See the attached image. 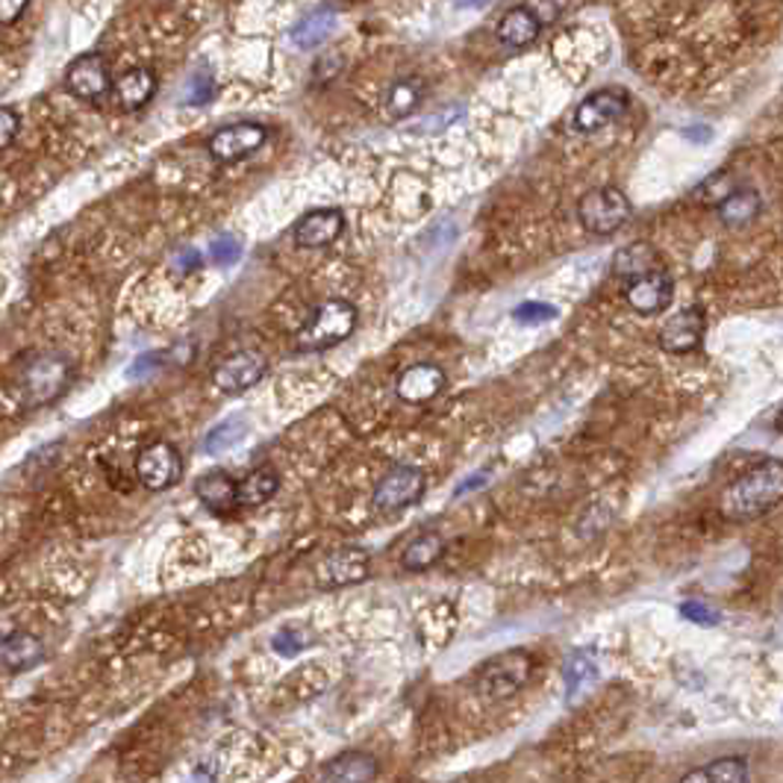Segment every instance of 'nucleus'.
Here are the masks:
<instances>
[{
  "instance_id": "obj_1",
  "label": "nucleus",
  "mask_w": 783,
  "mask_h": 783,
  "mask_svg": "<svg viewBox=\"0 0 783 783\" xmlns=\"http://www.w3.org/2000/svg\"><path fill=\"white\" fill-rule=\"evenodd\" d=\"M783 495V465L781 460H765L746 472L739 481H734L721 493V516L730 521L760 519L765 512L778 507Z\"/></svg>"
},
{
  "instance_id": "obj_2",
  "label": "nucleus",
  "mask_w": 783,
  "mask_h": 783,
  "mask_svg": "<svg viewBox=\"0 0 783 783\" xmlns=\"http://www.w3.org/2000/svg\"><path fill=\"white\" fill-rule=\"evenodd\" d=\"M530 672H533V657L521 648H510V651L489 657L477 669L474 690L486 702H504V698H512L530 681Z\"/></svg>"
},
{
  "instance_id": "obj_3",
  "label": "nucleus",
  "mask_w": 783,
  "mask_h": 783,
  "mask_svg": "<svg viewBox=\"0 0 783 783\" xmlns=\"http://www.w3.org/2000/svg\"><path fill=\"white\" fill-rule=\"evenodd\" d=\"M356 328V310L348 301H324L310 319L304 321L295 348L298 351H328L345 342Z\"/></svg>"
},
{
  "instance_id": "obj_4",
  "label": "nucleus",
  "mask_w": 783,
  "mask_h": 783,
  "mask_svg": "<svg viewBox=\"0 0 783 783\" xmlns=\"http://www.w3.org/2000/svg\"><path fill=\"white\" fill-rule=\"evenodd\" d=\"M71 383V363L63 354L33 356L21 374V398L27 407L54 404Z\"/></svg>"
},
{
  "instance_id": "obj_5",
  "label": "nucleus",
  "mask_w": 783,
  "mask_h": 783,
  "mask_svg": "<svg viewBox=\"0 0 783 783\" xmlns=\"http://www.w3.org/2000/svg\"><path fill=\"white\" fill-rule=\"evenodd\" d=\"M630 201L628 195L616 186H602V189L586 191L577 203V219H581L583 230L593 236H610L621 224H628L630 219Z\"/></svg>"
},
{
  "instance_id": "obj_6",
  "label": "nucleus",
  "mask_w": 783,
  "mask_h": 783,
  "mask_svg": "<svg viewBox=\"0 0 783 783\" xmlns=\"http://www.w3.org/2000/svg\"><path fill=\"white\" fill-rule=\"evenodd\" d=\"M428 486V477L416 465H395L389 472L383 474L381 483L374 486V507L383 512H398L407 510L412 504L421 501Z\"/></svg>"
},
{
  "instance_id": "obj_7",
  "label": "nucleus",
  "mask_w": 783,
  "mask_h": 783,
  "mask_svg": "<svg viewBox=\"0 0 783 783\" xmlns=\"http://www.w3.org/2000/svg\"><path fill=\"white\" fill-rule=\"evenodd\" d=\"M136 477L151 493H165L183 477V456L172 442H154L136 456Z\"/></svg>"
},
{
  "instance_id": "obj_8",
  "label": "nucleus",
  "mask_w": 783,
  "mask_h": 783,
  "mask_svg": "<svg viewBox=\"0 0 783 783\" xmlns=\"http://www.w3.org/2000/svg\"><path fill=\"white\" fill-rule=\"evenodd\" d=\"M368 572H372L368 551L356 545L337 548L316 569V583H319L321 589H342V586H354V583L365 581Z\"/></svg>"
},
{
  "instance_id": "obj_9",
  "label": "nucleus",
  "mask_w": 783,
  "mask_h": 783,
  "mask_svg": "<svg viewBox=\"0 0 783 783\" xmlns=\"http://www.w3.org/2000/svg\"><path fill=\"white\" fill-rule=\"evenodd\" d=\"M65 86L74 98L80 101H101L103 95L110 91V65L103 59V54H82L68 65L65 74Z\"/></svg>"
},
{
  "instance_id": "obj_10",
  "label": "nucleus",
  "mask_w": 783,
  "mask_h": 783,
  "mask_svg": "<svg viewBox=\"0 0 783 783\" xmlns=\"http://www.w3.org/2000/svg\"><path fill=\"white\" fill-rule=\"evenodd\" d=\"M265 139H268V133H265L263 124H254V121L230 124L210 139V154L219 163H236L242 156L260 151L265 145Z\"/></svg>"
},
{
  "instance_id": "obj_11",
  "label": "nucleus",
  "mask_w": 783,
  "mask_h": 783,
  "mask_svg": "<svg viewBox=\"0 0 783 783\" xmlns=\"http://www.w3.org/2000/svg\"><path fill=\"white\" fill-rule=\"evenodd\" d=\"M628 110V95L619 89L598 91L589 95L586 101L574 110V130L581 133H598V130L610 128L613 121H619Z\"/></svg>"
},
{
  "instance_id": "obj_12",
  "label": "nucleus",
  "mask_w": 783,
  "mask_h": 783,
  "mask_svg": "<svg viewBox=\"0 0 783 783\" xmlns=\"http://www.w3.org/2000/svg\"><path fill=\"white\" fill-rule=\"evenodd\" d=\"M625 301L639 316H657L672 301V277L663 268L648 272L642 277H633L625 289Z\"/></svg>"
},
{
  "instance_id": "obj_13",
  "label": "nucleus",
  "mask_w": 783,
  "mask_h": 783,
  "mask_svg": "<svg viewBox=\"0 0 783 783\" xmlns=\"http://www.w3.org/2000/svg\"><path fill=\"white\" fill-rule=\"evenodd\" d=\"M265 360L254 351H239V354L228 356L224 363L212 372V383L216 389L228 392V395H239V392L251 389L263 381Z\"/></svg>"
},
{
  "instance_id": "obj_14",
  "label": "nucleus",
  "mask_w": 783,
  "mask_h": 783,
  "mask_svg": "<svg viewBox=\"0 0 783 783\" xmlns=\"http://www.w3.org/2000/svg\"><path fill=\"white\" fill-rule=\"evenodd\" d=\"M442 389H445V372L433 363H416L404 368L395 383V392L404 404H428Z\"/></svg>"
},
{
  "instance_id": "obj_15",
  "label": "nucleus",
  "mask_w": 783,
  "mask_h": 783,
  "mask_svg": "<svg viewBox=\"0 0 783 783\" xmlns=\"http://www.w3.org/2000/svg\"><path fill=\"white\" fill-rule=\"evenodd\" d=\"M381 765L368 751H342L321 765L316 783H374Z\"/></svg>"
},
{
  "instance_id": "obj_16",
  "label": "nucleus",
  "mask_w": 783,
  "mask_h": 783,
  "mask_svg": "<svg viewBox=\"0 0 783 783\" xmlns=\"http://www.w3.org/2000/svg\"><path fill=\"white\" fill-rule=\"evenodd\" d=\"M704 319L698 310H683L665 321L660 330V348L669 354H693L702 345Z\"/></svg>"
},
{
  "instance_id": "obj_17",
  "label": "nucleus",
  "mask_w": 783,
  "mask_h": 783,
  "mask_svg": "<svg viewBox=\"0 0 783 783\" xmlns=\"http://www.w3.org/2000/svg\"><path fill=\"white\" fill-rule=\"evenodd\" d=\"M345 228V219L339 210H316L304 216L295 228V245L298 247H324L337 242Z\"/></svg>"
},
{
  "instance_id": "obj_18",
  "label": "nucleus",
  "mask_w": 783,
  "mask_h": 783,
  "mask_svg": "<svg viewBox=\"0 0 783 783\" xmlns=\"http://www.w3.org/2000/svg\"><path fill=\"white\" fill-rule=\"evenodd\" d=\"M498 38H501L507 47H528L533 45L542 33V21L528 10V7H512L501 15L498 21Z\"/></svg>"
},
{
  "instance_id": "obj_19",
  "label": "nucleus",
  "mask_w": 783,
  "mask_h": 783,
  "mask_svg": "<svg viewBox=\"0 0 783 783\" xmlns=\"http://www.w3.org/2000/svg\"><path fill=\"white\" fill-rule=\"evenodd\" d=\"M277 489H280L277 468L274 465H256L254 472H247L236 483V504H242V507H260V504L272 501Z\"/></svg>"
},
{
  "instance_id": "obj_20",
  "label": "nucleus",
  "mask_w": 783,
  "mask_h": 783,
  "mask_svg": "<svg viewBox=\"0 0 783 783\" xmlns=\"http://www.w3.org/2000/svg\"><path fill=\"white\" fill-rule=\"evenodd\" d=\"M677 783H751L746 757H719L713 763L683 774Z\"/></svg>"
},
{
  "instance_id": "obj_21",
  "label": "nucleus",
  "mask_w": 783,
  "mask_h": 783,
  "mask_svg": "<svg viewBox=\"0 0 783 783\" xmlns=\"http://www.w3.org/2000/svg\"><path fill=\"white\" fill-rule=\"evenodd\" d=\"M195 495L212 512H230L236 507V481L228 472L203 474L201 481L195 483Z\"/></svg>"
},
{
  "instance_id": "obj_22",
  "label": "nucleus",
  "mask_w": 783,
  "mask_h": 783,
  "mask_svg": "<svg viewBox=\"0 0 783 783\" xmlns=\"http://www.w3.org/2000/svg\"><path fill=\"white\" fill-rule=\"evenodd\" d=\"M563 681H565V698L569 704L577 698L581 693H586L595 681H598V660L593 657V651H574L565 657L563 665Z\"/></svg>"
},
{
  "instance_id": "obj_23",
  "label": "nucleus",
  "mask_w": 783,
  "mask_h": 783,
  "mask_svg": "<svg viewBox=\"0 0 783 783\" xmlns=\"http://www.w3.org/2000/svg\"><path fill=\"white\" fill-rule=\"evenodd\" d=\"M115 91H119V101L124 110H142L154 98L156 74L151 68H133V71L121 74L119 82H115Z\"/></svg>"
},
{
  "instance_id": "obj_24",
  "label": "nucleus",
  "mask_w": 783,
  "mask_h": 783,
  "mask_svg": "<svg viewBox=\"0 0 783 783\" xmlns=\"http://www.w3.org/2000/svg\"><path fill=\"white\" fill-rule=\"evenodd\" d=\"M42 660H45V648L30 633H15L0 646V663L7 665L10 672H27Z\"/></svg>"
},
{
  "instance_id": "obj_25",
  "label": "nucleus",
  "mask_w": 783,
  "mask_h": 783,
  "mask_svg": "<svg viewBox=\"0 0 783 783\" xmlns=\"http://www.w3.org/2000/svg\"><path fill=\"white\" fill-rule=\"evenodd\" d=\"M339 27V15L333 10H316L312 15L298 21V27L291 30V45L310 51V47L321 45L333 36V30Z\"/></svg>"
},
{
  "instance_id": "obj_26",
  "label": "nucleus",
  "mask_w": 783,
  "mask_h": 783,
  "mask_svg": "<svg viewBox=\"0 0 783 783\" xmlns=\"http://www.w3.org/2000/svg\"><path fill=\"white\" fill-rule=\"evenodd\" d=\"M442 556H445V539L428 530V533H419L410 545L404 548L401 563L407 572H428L430 565H437Z\"/></svg>"
},
{
  "instance_id": "obj_27",
  "label": "nucleus",
  "mask_w": 783,
  "mask_h": 783,
  "mask_svg": "<svg viewBox=\"0 0 783 783\" xmlns=\"http://www.w3.org/2000/svg\"><path fill=\"white\" fill-rule=\"evenodd\" d=\"M660 263H657V251L648 242H633V245L621 247L616 254V263H613V272L625 277V280H633V277H642L648 272H657Z\"/></svg>"
},
{
  "instance_id": "obj_28",
  "label": "nucleus",
  "mask_w": 783,
  "mask_h": 783,
  "mask_svg": "<svg viewBox=\"0 0 783 783\" xmlns=\"http://www.w3.org/2000/svg\"><path fill=\"white\" fill-rule=\"evenodd\" d=\"M760 195L751 189H739V191H730L728 198L719 203V219L728 224V228H742V224H748V221L757 219V212H760Z\"/></svg>"
},
{
  "instance_id": "obj_29",
  "label": "nucleus",
  "mask_w": 783,
  "mask_h": 783,
  "mask_svg": "<svg viewBox=\"0 0 783 783\" xmlns=\"http://www.w3.org/2000/svg\"><path fill=\"white\" fill-rule=\"evenodd\" d=\"M424 98V82L419 77H407V80H398L389 89V98H386V110H389L392 119H404L416 112V107Z\"/></svg>"
},
{
  "instance_id": "obj_30",
  "label": "nucleus",
  "mask_w": 783,
  "mask_h": 783,
  "mask_svg": "<svg viewBox=\"0 0 783 783\" xmlns=\"http://www.w3.org/2000/svg\"><path fill=\"white\" fill-rule=\"evenodd\" d=\"M245 433H247V424L242 419L221 421L219 428L210 430V437H207L203 448H207V454H221V451H228V448L236 445Z\"/></svg>"
},
{
  "instance_id": "obj_31",
  "label": "nucleus",
  "mask_w": 783,
  "mask_h": 783,
  "mask_svg": "<svg viewBox=\"0 0 783 783\" xmlns=\"http://www.w3.org/2000/svg\"><path fill=\"white\" fill-rule=\"evenodd\" d=\"M212 95H216V80H212V74L198 71L191 74L189 82H186L183 103H186V107H203L207 101H212Z\"/></svg>"
},
{
  "instance_id": "obj_32",
  "label": "nucleus",
  "mask_w": 783,
  "mask_h": 783,
  "mask_svg": "<svg viewBox=\"0 0 783 783\" xmlns=\"http://www.w3.org/2000/svg\"><path fill=\"white\" fill-rule=\"evenodd\" d=\"M210 256H212V263L233 265L239 256H242V242H239L236 236H230V233H221L219 239H212Z\"/></svg>"
},
{
  "instance_id": "obj_33",
  "label": "nucleus",
  "mask_w": 783,
  "mask_h": 783,
  "mask_svg": "<svg viewBox=\"0 0 783 783\" xmlns=\"http://www.w3.org/2000/svg\"><path fill=\"white\" fill-rule=\"evenodd\" d=\"M512 319L521 321V324H542V321L556 319V310L551 307V304L528 301V304H519V307H516Z\"/></svg>"
},
{
  "instance_id": "obj_34",
  "label": "nucleus",
  "mask_w": 783,
  "mask_h": 783,
  "mask_svg": "<svg viewBox=\"0 0 783 783\" xmlns=\"http://www.w3.org/2000/svg\"><path fill=\"white\" fill-rule=\"evenodd\" d=\"M728 183H730L728 174H716V177H710V180L704 183L702 191H698V198H702L704 203H716V207H719V203L728 198L730 191H734Z\"/></svg>"
},
{
  "instance_id": "obj_35",
  "label": "nucleus",
  "mask_w": 783,
  "mask_h": 783,
  "mask_svg": "<svg viewBox=\"0 0 783 783\" xmlns=\"http://www.w3.org/2000/svg\"><path fill=\"white\" fill-rule=\"evenodd\" d=\"M681 616L683 619L695 621V625H704V628H713V625H719V613H713L707 604L702 602H686L681 607Z\"/></svg>"
},
{
  "instance_id": "obj_36",
  "label": "nucleus",
  "mask_w": 783,
  "mask_h": 783,
  "mask_svg": "<svg viewBox=\"0 0 783 783\" xmlns=\"http://www.w3.org/2000/svg\"><path fill=\"white\" fill-rule=\"evenodd\" d=\"M19 128H21L19 115H15L10 107H0V151H3V147H10L12 142H15V136H19Z\"/></svg>"
},
{
  "instance_id": "obj_37",
  "label": "nucleus",
  "mask_w": 783,
  "mask_h": 783,
  "mask_svg": "<svg viewBox=\"0 0 783 783\" xmlns=\"http://www.w3.org/2000/svg\"><path fill=\"white\" fill-rule=\"evenodd\" d=\"M460 112H463V107H448V110L437 112L439 119H430L428 124H421V133H439V130H445L451 121L460 119Z\"/></svg>"
},
{
  "instance_id": "obj_38",
  "label": "nucleus",
  "mask_w": 783,
  "mask_h": 783,
  "mask_svg": "<svg viewBox=\"0 0 783 783\" xmlns=\"http://www.w3.org/2000/svg\"><path fill=\"white\" fill-rule=\"evenodd\" d=\"M30 0H0V24H15L24 15Z\"/></svg>"
},
{
  "instance_id": "obj_39",
  "label": "nucleus",
  "mask_w": 783,
  "mask_h": 783,
  "mask_svg": "<svg viewBox=\"0 0 783 783\" xmlns=\"http://www.w3.org/2000/svg\"><path fill=\"white\" fill-rule=\"evenodd\" d=\"M174 265H177V272H183V274L195 272V268H201V254L189 247V251H183V254L174 260Z\"/></svg>"
},
{
  "instance_id": "obj_40",
  "label": "nucleus",
  "mask_w": 783,
  "mask_h": 783,
  "mask_svg": "<svg viewBox=\"0 0 783 783\" xmlns=\"http://www.w3.org/2000/svg\"><path fill=\"white\" fill-rule=\"evenodd\" d=\"M159 363H163V360H159V354L139 356L136 363H133V368H130V377H139V374L151 372V368H156V365H159Z\"/></svg>"
},
{
  "instance_id": "obj_41",
  "label": "nucleus",
  "mask_w": 783,
  "mask_h": 783,
  "mask_svg": "<svg viewBox=\"0 0 783 783\" xmlns=\"http://www.w3.org/2000/svg\"><path fill=\"white\" fill-rule=\"evenodd\" d=\"M486 0H454L456 10H474V7H483Z\"/></svg>"
}]
</instances>
